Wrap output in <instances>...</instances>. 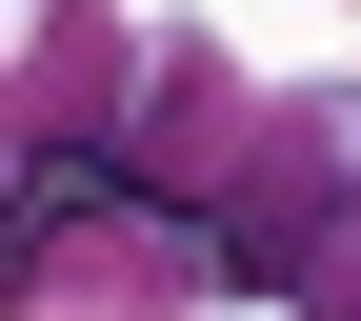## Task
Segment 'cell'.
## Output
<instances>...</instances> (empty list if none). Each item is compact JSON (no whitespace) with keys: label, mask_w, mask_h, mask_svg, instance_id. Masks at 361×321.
<instances>
[{"label":"cell","mask_w":361,"mask_h":321,"mask_svg":"<svg viewBox=\"0 0 361 321\" xmlns=\"http://www.w3.org/2000/svg\"><path fill=\"white\" fill-rule=\"evenodd\" d=\"M0 301L20 321H221V241L180 201H121L101 161H20V241H0Z\"/></svg>","instance_id":"6da1fadb"},{"label":"cell","mask_w":361,"mask_h":321,"mask_svg":"<svg viewBox=\"0 0 361 321\" xmlns=\"http://www.w3.org/2000/svg\"><path fill=\"white\" fill-rule=\"evenodd\" d=\"M341 221H361V80H261L241 161H221V201H201L221 281H241V301H301Z\"/></svg>","instance_id":"7a4b0ae2"},{"label":"cell","mask_w":361,"mask_h":321,"mask_svg":"<svg viewBox=\"0 0 361 321\" xmlns=\"http://www.w3.org/2000/svg\"><path fill=\"white\" fill-rule=\"evenodd\" d=\"M141 40H161V0H40L20 161H101V141H121V101H141Z\"/></svg>","instance_id":"3957f363"},{"label":"cell","mask_w":361,"mask_h":321,"mask_svg":"<svg viewBox=\"0 0 361 321\" xmlns=\"http://www.w3.org/2000/svg\"><path fill=\"white\" fill-rule=\"evenodd\" d=\"M281 321H361V221H341V241H322V281H301Z\"/></svg>","instance_id":"277c9868"}]
</instances>
